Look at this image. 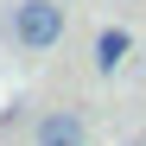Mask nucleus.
<instances>
[{"instance_id":"f257e3e1","label":"nucleus","mask_w":146,"mask_h":146,"mask_svg":"<svg viewBox=\"0 0 146 146\" xmlns=\"http://www.w3.org/2000/svg\"><path fill=\"white\" fill-rule=\"evenodd\" d=\"M7 26H13V44L26 57H44V51H57V38H64V0H13Z\"/></svg>"},{"instance_id":"f03ea898","label":"nucleus","mask_w":146,"mask_h":146,"mask_svg":"<svg viewBox=\"0 0 146 146\" xmlns=\"http://www.w3.org/2000/svg\"><path fill=\"white\" fill-rule=\"evenodd\" d=\"M32 146H89V121L76 108H44L32 121Z\"/></svg>"},{"instance_id":"7ed1b4c3","label":"nucleus","mask_w":146,"mask_h":146,"mask_svg":"<svg viewBox=\"0 0 146 146\" xmlns=\"http://www.w3.org/2000/svg\"><path fill=\"white\" fill-rule=\"evenodd\" d=\"M127 51H133V32H121V26H108L102 38H95V70H102V76H114V70L127 64Z\"/></svg>"},{"instance_id":"20e7f679","label":"nucleus","mask_w":146,"mask_h":146,"mask_svg":"<svg viewBox=\"0 0 146 146\" xmlns=\"http://www.w3.org/2000/svg\"><path fill=\"white\" fill-rule=\"evenodd\" d=\"M140 146H146V140H140Z\"/></svg>"}]
</instances>
